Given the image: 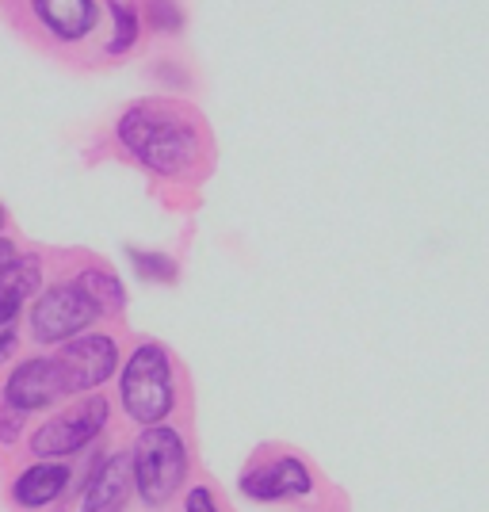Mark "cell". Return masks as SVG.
Wrapping results in <instances>:
<instances>
[{
    "label": "cell",
    "mask_w": 489,
    "mask_h": 512,
    "mask_svg": "<svg viewBox=\"0 0 489 512\" xmlns=\"http://www.w3.org/2000/svg\"><path fill=\"white\" fill-rule=\"evenodd\" d=\"M119 142L157 176H184L203 157L199 123L184 107L165 100H142L127 107L119 119Z\"/></svg>",
    "instance_id": "6da1fadb"
},
{
    "label": "cell",
    "mask_w": 489,
    "mask_h": 512,
    "mask_svg": "<svg viewBox=\"0 0 489 512\" xmlns=\"http://www.w3.org/2000/svg\"><path fill=\"white\" fill-rule=\"evenodd\" d=\"M188 474V448L184 436L169 425H153L138 436L134 455H130V478L134 490L142 497V505L161 509L169 505V497L184 486Z\"/></svg>",
    "instance_id": "7a4b0ae2"
},
{
    "label": "cell",
    "mask_w": 489,
    "mask_h": 512,
    "mask_svg": "<svg viewBox=\"0 0 489 512\" xmlns=\"http://www.w3.org/2000/svg\"><path fill=\"white\" fill-rule=\"evenodd\" d=\"M119 398L130 421L138 425H161L176 406V386H172V363L161 344H138L130 352L123 379H119Z\"/></svg>",
    "instance_id": "3957f363"
},
{
    "label": "cell",
    "mask_w": 489,
    "mask_h": 512,
    "mask_svg": "<svg viewBox=\"0 0 489 512\" xmlns=\"http://www.w3.org/2000/svg\"><path fill=\"white\" fill-rule=\"evenodd\" d=\"M96 318H104V314L96 310V302L88 299L81 291V283L73 279V283L50 287L35 299V306H31V333H35V341L43 344L73 341Z\"/></svg>",
    "instance_id": "277c9868"
},
{
    "label": "cell",
    "mask_w": 489,
    "mask_h": 512,
    "mask_svg": "<svg viewBox=\"0 0 489 512\" xmlns=\"http://www.w3.org/2000/svg\"><path fill=\"white\" fill-rule=\"evenodd\" d=\"M107 398L100 394H92L85 402H77L73 409H65L58 413L54 421H46L35 436H31V451L39 455V459H62V455H73V451H81L85 444H92L107 425Z\"/></svg>",
    "instance_id": "5b68a950"
},
{
    "label": "cell",
    "mask_w": 489,
    "mask_h": 512,
    "mask_svg": "<svg viewBox=\"0 0 489 512\" xmlns=\"http://www.w3.org/2000/svg\"><path fill=\"white\" fill-rule=\"evenodd\" d=\"M58 371H62L65 394H77V390H96L100 383H107L119 367V348L104 333H85V337H73L62 352L54 356Z\"/></svg>",
    "instance_id": "8992f818"
},
{
    "label": "cell",
    "mask_w": 489,
    "mask_h": 512,
    "mask_svg": "<svg viewBox=\"0 0 489 512\" xmlns=\"http://www.w3.org/2000/svg\"><path fill=\"white\" fill-rule=\"evenodd\" d=\"M241 493L253 501H287V497H310L314 493V470L295 455H276L260 467L241 474Z\"/></svg>",
    "instance_id": "52a82bcc"
},
{
    "label": "cell",
    "mask_w": 489,
    "mask_h": 512,
    "mask_svg": "<svg viewBox=\"0 0 489 512\" xmlns=\"http://www.w3.org/2000/svg\"><path fill=\"white\" fill-rule=\"evenodd\" d=\"M58 398H65V383L54 356L20 363L4 383V406L16 413H35V409L54 406Z\"/></svg>",
    "instance_id": "ba28073f"
},
{
    "label": "cell",
    "mask_w": 489,
    "mask_h": 512,
    "mask_svg": "<svg viewBox=\"0 0 489 512\" xmlns=\"http://www.w3.org/2000/svg\"><path fill=\"white\" fill-rule=\"evenodd\" d=\"M39 291V260L35 256H16V264L4 268L0 276V363L16 348V329H20V310L27 295Z\"/></svg>",
    "instance_id": "9c48e42d"
},
{
    "label": "cell",
    "mask_w": 489,
    "mask_h": 512,
    "mask_svg": "<svg viewBox=\"0 0 489 512\" xmlns=\"http://www.w3.org/2000/svg\"><path fill=\"white\" fill-rule=\"evenodd\" d=\"M130 490H134L130 455H111L104 467L88 478L85 497H81L77 512H123L127 509Z\"/></svg>",
    "instance_id": "30bf717a"
},
{
    "label": "cell",
    "mask_w": 489,
    "mask_h": 512,
    "mask_svg": "<svg viewBox=\"0 0 489 512\" xmlns=\"http://www.w3.org/2000/svg\"><path fill=\"white\" fill-rule=\"evenodd\" d=\"M35 16L62 43H77L96 27V0H31Z\"/></svg>",
    "instance_id": "8fae6325"
},
{
    "label": "cell",
    "mask_w": 489,
    "mask_h": 512,
    "mask_svg": "<svg viewBox=\"0 0 489 512\" xmlns=\"http://www.w3.org/2000/svg\"><path fill=\"white\" fill-rule=\"evenodd\" d=\"M65 486H69V467H62V463H35V467H27L16 478L12 497L23 509H43L54 497H62Z\"/></svg>",
    "instance_id": "7c38bea8"
},
{
    "label": "cell",
    "mask_w": 489,
    "mask_h": 512,
    "mask_svg": "<svg viewBox=\"0 0 489 512\" xmlns=\"http://www.w3.org/2000/svg\"><path fill=\"white\" fill-rule=\"evenodd\" d=\"M81 283V291H85L88 299L96 302V310L100 314H115V310H123L127 306V291H123V283L111 276V272H100V268H88L77 276Z\"/></svg>",
    "instance_id": "4fadbf2b"
},
{
    "label": "cell",
    "mask_w": 489,
    "mask_h": 512,
    "mask_svg": "<svg viewBox=\"0 0 489 512\" xmlns=\"http://www.w3.org/2000/svg\"><path fill=\"white\" fill-rule=\"evenodd\" d=\"M107 12H111V27H115L111 39H107V54L119 58V54H127L130 46L138 43V12L123 0H111Z\"/></svg>",
    "instance_id": "5bb4252c"
},
{
    "label": "cell",
    "mask_w": 489,
    "mask_h": 512,
    "mask_svg": "<svg viewBox=\"0 0 489 512\" xmlns=\"http://www.w3.org/2000/svg\"><path fill=\"white\" fill-rule=\"evenodd\" d=\"M130 264L134 272L146 279H157V283H172L176 279V264H172L165 253H142V249H130Z\"/></svg>",
    "instance_id": "9a60e30c"
},
{
    "label": "cell",
    "mask_w": 489,
    "mask_h": 512,
    "mask_svg": "<svg viewBox=\"0 0 489 512\" xmlns=\"http://www.w3.org/2000/svg\"><path fill=\"white\" fill-rule=\"evenodd\" d=\"M149 20L161 31H176L184 23V12L176 8V0H149Z\"/></svg>",
    "instance_id": "2e32d148"
},
{
    "label": "cell",
    "mask_w": 489,
    "mask_h": 512,
    "mask_svg": "<svg viewBox=\"0 0 489 512\" xmlns=\"http://www.w3.org/2000/svg\"><path fill=\"white\" fill-rule=\"evenodd\" d=\"M23 428V413H16V409H0V440L4 444H16V436H20Z\"/></svg>",
    "instance_id": "e0dca14e"
},
{
    "label": "cell",
    "mask_w": 489,
    "mask_h": 512,
    "mask_svg": "<svg viewBox=\"0 0 489 512\" xmlns=\"http://www.w3.org/2000/svg\"><path fill=\"white\" fill-rule=\"evenodd\" d=\"M184 509L188 512H218V505H214V493L207 490V486H195V490H188Z\"/></svg>",
    "instance_id": "ac0fdd59"
},
{
    "label": "cell",
    "mask_w": 489,
    "mask_h": 512,
    "mask_svg": "<svg viewBox=\"0 0 489 512\" xmlns=\"http://www.w3.org/2000/svg\"><path fill=\"white\" fill-rule=\"evenodd\" d=\"M16 245H12V241H4V237H0V276H4V268H8V264H16Z\"/></svg>",
    "instance_id": "d6986e66"
},
{
    "label": "cell",
    "mask_w": 489,
    "mask_h": 512,
    "mask_svg": "<svg viewBox=\"0 0 489 512\" xmlns=\"http://www.w3.org/2000/svg\"><path fill=\"white\" fill-rule=\"evenodd\" d=\"M0 230H4V207H0Z\"/></svg>",
    "instance_id": "ffe728a7"
}]
</instances>
